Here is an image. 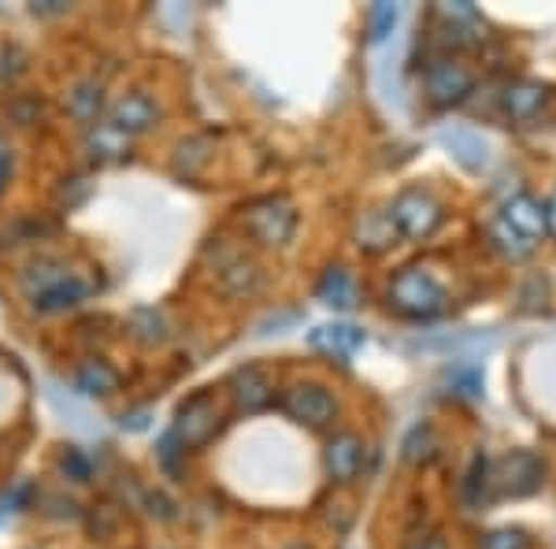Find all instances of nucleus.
Returning a JSON list of instances; mask_svg holds the SVG:
<instances>
[{"instance_id":"1","label":"nucleus","mask_w":556,"mask_h":549,"mask_svg":"<svg viewBox=\"0 0 556 549\" xmlns=\"http://www.w3.org/2000/svg\"><path fill=\"white\" fill-rule=\"evenodd\" d=\"M23 294L30 297V304L38 312H64L86 301L89 283L78 272H71L67 264L38 260V264L23 275Z\"/></svg>"},{"instance_id":"2","label":"nucleus","mask_w":556,"mask_h":549,"mask_svg":"<svg viewBox=\"0 0 556 549\" xmlns=\"http://www.w3.org/2000/svg\"><path fill=\"white\" fill-rule=\"evenodd\" d=\"M390 309H397L408 320H434L450 309V294L424 267H405L390 283Z\"/></svg>"},{"instance_id":"3","label":"nucleus","mask_w":556,"mask_h":549,"mask_svg":"<svg viewBox=\"0 0 556 549\" xmlns=\"http://www.w3.org/2000/svg\"><path fill=\"white\" fill-rule=\"evenodd\" d=\"M390 215L393 230H397V238H412V241H424L430 238L438 227H442L445 220V209L442 201H438L430 190H419V186H412V190L397 194V201L386 209Z\"/></svg>"},{"instance_id":"4","label":"nucleus","mask_w":556,"mask_h":549,"mask_svg":"<svg viewBox=\"0 0 556 549\" xmlns=\"http://www.w3.org/2000/svg\"><path fill=\"white\" fill-rule=\"evenodd\" d=\"M241 223H245V230L253 234L260 246L282 249L293 238V230H298V209L286 197H260V201H253L241 212Z\"/></svg>"},{"instance_id":"5","label":"nucleus","mask_w":556,"mask_h":549,"mask_svg":"<svg viewBox=\"0 0 556 549\" xmlns=\"http://www.w3.org/2000/svg\"><path fill=\"white\" fill-rule=\"evenodd\" d=\"M215 253V286L227 297H253L264 286V267L241 246H230L227 238H219L212 246Z\"/></svg>"},{"instance_id":"6","label":"nucleus","mask_w":556,"mask_h":549,"mask_svg":"<svg viewBox=\"0 0 556 549\" xmlns=\"http://www.w3.org/2000/svg\"><path fill=\"white\" fill-rule=\"evenodd\" d=\"M223 423V412H219V401L212 394H193L182 409L175 412V423H172V442H178L182 449H201L208 446L215 438Z\"/></svg>"},{"instance_id":"7","label":"nucleus","mask_w":556,"mask_h":549,"mask_svg":"<svg viewBox=\"0 0 556 549\" xmlns=\"http://www.w3.org/2000/svg\"><path fill=\"white\" fill-rule=\"evenodd\" d=\"M424 89H427V101L434 108H453L468 101V93L475 89V75L460 60L438 57L424 67Z\"/></svg>"},{"instance_id":"8","label":"nucleus","mask_w":556,"mask_h":549,"mask_svg":"<svg viewBox=\"0 0 556 549\" xmlns=\"http://www.w3.org/2000/svg\"><path fill=\"white\" fill-rule=\"evenodd\" d=\"M282 409L290 420H298L301 427H312V431H323L330 427L338 416V401L327 386L319 383H298L293 390H286L282 398Z\"/></svg>"},{"instance_id":"9","label":"nucleus","mask_w":556,"mask_h":549,"mask_svg":"<svg viewBox=\"0 0 556 549\" xmlns=\"http://www.w3.org/2000/svg\"><path fill=\"white\" fill-rule=\"evenodd\" d=\"M542 483H545V464L538 461L531 449H516L513 457L501 461L497 475H493V486H497L501 494H513V498H527V494H534Z\"/></svg>"},{"instance_id":"10","label":"nucleus","mask_w":556,"mask_h":549,"mask_svg":"<svg viewBox=\"0 0 556 549\" xmlns=\"http://www.w3.org/2000/svg\"><path fill=\"white\" fill-rule=\"evenodd\" d=\"M323 467L334 483H353L364 467V438L353 435V431H342L334 435L323 449Z\"/></svg>"},{"instance_id":"11","label":"nucleus","mask_w":556,"mask_h":549,"mask_svg":"<svg viewBox=\"0 0 556 549\" xmlns=\"http://www.w3.org/2000/svg\"><path fill=\"white\" fill-rule=\"evenodd\" d=\"M230 394H235L238 409L260 412V409H267V404L275 401V379H271V372H267V367L245 364V367H238V372L230 375Z\"/></svg>"},{"instance_id":"12","label":"nucleus","mask_w":556,"mask_h":549,"mask_svg":"<svg viewBox=\"0 0 556 549\" xmlns=\"http://www.w3.org/2000/svg\"><path fill=\"white\" fill-rule=\"evenodd\" d=\"M108 123H112L115 130L127 134V138H134V134L156 127V123H160V104L152 101L149 93H123L119 101L112 104V112H108Z\"/></svg>"},{"instance_id":"13","label":"nucleus","mask_w":556,"mask_h":549,"mask_svg":"<svg viewBox=\"0 0 556 549\" xmlns=\"http://www.w3.org/2000/svg\"><path fill=\"white\" fill-rule=\"evenodd\" d=\"M364 341H367V335L361 327H353V323H319V327L308 335V346L316 349V353L334 357V360L353 357Z\"/></svg>"},{"instance_id":"14","label":"nucleus","mask_w":556,"mask_h":549,"mask_svg":"<svg viewBox=\"0 0 556 549\" xmlns=\"http://www.w3.org/2000/svg\"><path fill=\"white\" fill-rule=\"evenodd\" d=\"M549 101V86L534 83V78H523V83H513L501 93V108L513 123H531L538 112Z\"/></svg>"},{"instance_id":"15","label":"nucleus","mask_w":556,"mask_h":549,"mask_svg":"<svg viewBox=\"0 0 556 549\" xmlns=\"http://www.w3.org/2000/svg\"><path fill=\"white\" fill-rule=\"evenodd\" d=\"M442 141H445L450 157L460 167L482 171V167L490 164V146H486V138H482L479 130H471V127H450V130L442 134Z\"/></svg>"},{"instance_id":"16","label":"nucleus","mask_w":556,"mask_h":549,"mask_svg":"<svg viewBox=\"0 0 556 549\" xmlns=\"http://www.w3.org/2000/svg\"><path fill=\"white\" fill-rule=\"evenodd\" d=\"M501 220L508 223V227H516L523 238L538 241L545 234V204L534 201L531 194H519L513 201L505 204V212H501Z\"/></svg>"},{"instance_id":"17","label":"nucleus","mask_w":556,"mask_h":549,"mask_svg":"<svg viewBox=\"0 0 556 549\" xmlns=\"http://www.w3.org/2000/svg\"><path fill=\"white\" fill-rule=\"evenodd\" d=\"M86 149L93 164H119L130 152V138L123 130H115L112 123H97V127H89Z\"/></svg>"},{"instance_id":"18","label":"nucleus","mask_w":556,"mask_h":549,"mask_svg":"<svg viewBox=\"0 0 556 549\" xmlns=\"http://www.w3.org/2000/svg\"><path fill=\"white\" fill-rule=\"evenodd\" d=\"M316 297H319L323 304H327V309L349 312L356 304V283H353V275H349L345 267H330V272L319 278Z\"/></svg>"},{"instance_id":"19","label":"nucleus","mask_w":556,"mask_h":549,"mask_svg":"<svg viewBox=\"0 0 556 549\" xmlns=\"http://www.w3.org/2000/svg\"><path fill=\"white\" fill-rule=\"evenodd\" d=\"M75 386L86 398H104V394H112L115 386H119V375H115V367H108L104 360H86L75 372Z\"/></svg>"},{"instance_id":"20","label":"nucleus","mask_w":556,"mask_h":549,"mask_svg":"<svg viewBox=\"0 0 556 549\" xmlns=\"http://www.w3.org/2000/svg\"><path fill=\"white\" fill-rule=\"evenodd\" d=\"M490 241H493V249H497L501 257H508V260H523V257H531L534 253V246L538 241H531V238H523L516 227H508L505 220H493L490 223Z\"/></svg>"},{"instance_id":"21","label":"nucleus","mask_w":556,"mask_h":549,"mask_svg":"<svg viewBox=\"0 0 556 549\" xmlns=\"http://www.w3.org/2000/svg\"><path fill=\"white\" fill-rule=\"evenodd\" d=\"M490 461L482 453H475V461L468 467V475H464V501H468L471 509H482L490 501Z\"/></svg>"},{"instance_id":"22","label":"nucleus","mask_w":556,"mask_h":549,"mask_svg":"<svg viewBox=\"0 0 556 549\" xmlns=\"http://www.w3.org/2000/svg\"><path fill=\"white\" fill-rule=\"evenodd\" d=\"M67 108H71V115H75L78 123L93 127L97 115H101V83H83V86H75V93L67 97Z\"/></svg>"},{"instance_id":"23","label":"nucleus","mask_w":556,"mask_h":549,"mask_svg":"<svg viewBox=\"0 0 556 549\" xmlns=\"http://www.w3.org/2000/svg\"><path fill=\"white\" fill-rule=\"evenodd\" d=\"M356 238H361V249H375V253H379V249H386V246H393V241H397V230H393L390 215L375 212V215H367V220H364V227H361Z\"/></svg>"},{"instance_id":"24","label":"nucleus","mask_w":556,"mask_h":549,"mask_svg":"<svg viewBox=\"0 0 556 549\" xmlns=\"http://www.w3.org/2000/svg\"><path fill=\"white\" fill-rule=\"evenodd\" d=\"M438 449V435L430 423H419V427H412V435L405 438V461L412 464H427L430 457H434Z\"/></svg>"},{"instance_id":"25","label":"nucleus","mask_w":556,"mask_h":549,"mask_svg":"<svg viewBox=\"0 0 556 549\" xmlns=\"http://www.w3.org/2000/svg\"><path fill=\"white\" fill-rule=\"evenodd\" d=\"M401 20V8L397 4H375L371 12H367V30H371V41L379 45L393 34V26Z\"/></svg>"},{"instance_id":"26","label":"nucleus","mask_w":556,"mask_h":549,"mask_svg":"<svg viewBox=\"0 0 556 549\" xmlns=\"http://www.w3.org/2000/svg\"><path fill=\"white\" fill-rule=\"evenodd\" d=\"M482 549H531V538L519 527H497L482 538Z\"/></svg>"},{"instance_id":"27","label":"nucleus","mask_w":556,"mask_h":549,"mask_svg":"<svg viewBox=\"0 0 556 549\" xmlns=\"http://www.w3.org/2000/svg\"><path fill=\"white\" fill-rule=\"evenodd\" d=\"M450 383H453V386H460V394H468V398H479V390H482V372H479V367L456 364L453 372H450Z\"/></svg>"},{"instance_id":"28","label":"nucleus","mask_w":556,"mask_h":549,"mask_svg":"<svg viewBox=\"0 0 556 549\" xmlns=\"http://www.w3.org/2000/svg\"><path fill=\"white\" fill-rule=\"evenodd\" d=\"M64 472H67V475H75V483H89L93 467H89V461H86L83 453H75V449H71V453L64 457Z\"/></svg>"},{"instance_id":"29","label":"nucleus","mask_w":556,"mask_h":549,"mask_svg":"<svg viewBox=\"0 0 556 549\" xmlns=\"http://www.w3.org/2000/svg\"><path fill=\"white\" fill-rule=\"evenodd\" d=\"M408 549H450V542H445V538L438 535V531H430V535L416 538V542H412Z\"/></svg>"},{"instance_id":"30","label":"nucleus","mask_w":556,"mask_h":549,"mask_svg":"<svg viewBox=\"0 0 556 549\" xmlns=\"http://www.w3.org/2000/svg\"><path fill=\"white\" fill-rule=\"evenodd\" d=\"M545 234H556V194L545 204Z\"/></svg>"},{"instance_id":"31","label":"nucleus","mask_w":556,"mask_h":549,"mask_svg":"<svg viewBox=\"0 0 556 549\" xmlns=\"http://www.w3.org/2000/svg\"><path fill=\"white\" fill-rule=\"evenodd\" d=\"M4 167H8V160H4V152H0V178H4Z\"/></svg>"}]
</instances>
